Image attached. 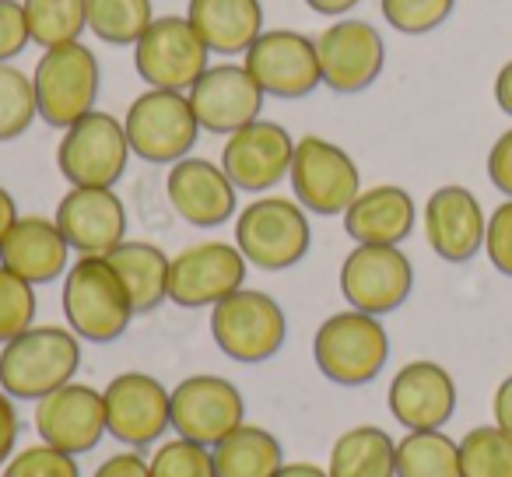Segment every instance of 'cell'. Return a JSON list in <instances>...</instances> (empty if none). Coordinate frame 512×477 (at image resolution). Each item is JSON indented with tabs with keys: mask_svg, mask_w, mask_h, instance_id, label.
<instances>
[{
	"mask_svg": "<svg viewBox=\"0 0 512 477\" xmlns=\"http://www.w3.org/2000/svg\"><path fill=\"white\" fill-rule=\"evenodd\" d=\"M106 400V435L123 449H148L172 428V400L162 379L148 372H120L102 390Z\"/></svg>",
	"mask_w": 512,
	"mask_h": 477,
	"instance_id": "cell-11",
	"label": "cell"
},
{
	"mask_svg": "<svg viewBox=\"0 0 512 477\" xmlns=\"http://www.w3.org/2000/svg\"><path fill=\"white\" fill-rule=\"evenodd\" d=\"M218 477H274L285 467V446L264 425L242 421L218 446H211Z\"/></svg>",
	"mask_w": 512,
	"mask_h": 477,
	"instance_id": "cell-28",
	"label": "cell"
},
{
	"mask_svg": "<svg viewBox=\"0 0 512 477\" xmlns=\"http://www.w3.org/2000/svg\"><path fill=\"white\" fill-rule=\"evenodd\" d=\"M67 327L88 344H113L134 323V306L120 274L106 257H78L64 274L60 292Z\"/></svg>",
	"mask_w": 512,
	"mask_h": 477,
	"instance_id": "cell-2",
	"label": "cell"
},
{
	"mask_svg": "<svg viewBox=\"0 0 512 477\" xmlns=\"http://www.w3.org/2000/svg\"><path fill=\"white\" fill-rule=\"evenodd\" d=\"M36 432L39 442L60 453L85 456L106 439V400L102 390L88 383H67L50 397L36 400Z\"/></svg>",
	"mask_w": 512,
	"mask_h": 477,
	"instance_id": "cell-19",
	"label": "cell"
},
{
	"mask_svg": "<svg viewBox=\"0 0 512 477\" xmlns=\"http://www.w3.org/2000/svg\"><path fill=\"white\" fill-rule=\"evenodd\" d=\"M53 221L78 257H109L127 243V207L109 186H71L60 197Z\"/></svg>",
	"mask_w": 512,
	"mask_h": 477,
	"instance_id": "cell-18",
	"label": "cell"
},
{
	"mask_svg": "<svg viewBox=\"0 0 512 477\" xmlns=\"http://www.w3.org/2000/svg\"><path fill=\"white\" fill-rule=\"evenodd\" d=\"M386 407L407 432H432L456 414V379L449 376L446 365L414 358L390 379Z\"/></svg>",
	"mask_w": 512,
	"mask_h": 477,
	"instance_id": "cell-23",
	"label": "cell"
},
{
	"mask_svg": "<svg viewBox=\"0 0 512 477\" xmlns=\"http://www.w3.org/2000/svg\"><path fill=\"white\" fill-rule=\"evenodd\" d=\"M130 141L123 120L113 113L92 109L64 130L57 144V169L71 186H109L123 179L130 162Z\"/></svg>",
	"mask_w": 512,
	"mask_h": 477,
	"instance_id": "cell-9",
	"label": "cell"
},
{
	"mask_svg": "<svg viewBox=\"0 0 512 477\" xmlns=\"http://www.w3.org/2000/svg\"><path fill=\"white\" fill-rule=\"evenodd\" d=\"M109 264L120 274L123 288L130 295V306L137 316L155 313L162 302H169V264L172 257H165V250H158L155 243L144 239H127L109 253Z\"/></svg>",
	"mask_w": 512,
	"mask_h": 477,
	"instance_id": "cell-27",
	"label": "cell"
},
{
	"mask_svg": "<svg viewBox=\"0 0 512 477\" xmlns=\"http://www.w3.org/2000/svg\"><path fill=\"white\" fill-rule=\"evenodd\" d=\"M211 337L225 358L239 365L271 362L288 337V316L274 295L239 288L211 309Z\"/></svg>",
	"mask_w": 512,
	"mask_h": 477,
	"instance_id": "cell-5",
	"label": "cell"
},
{
	"mask_svg": "<svg viewBox=\"0 0 512 477\" xmlns=\"http://www.w3.org/2000/svg\"><path fill=\"white\" fill-rule=\"evenodd\" d=\"M169 207L193 228H221L239 207V190L228 172L211 158L186 155L165 172Z\"/></svg>",
	"mask_w": 512,
	"mask_h": 477,
	"instance_id": "cell-21",
	"label": "cell"
},
{
	"mask_svg": "<svg viewBox=\"0 0 512 477\" xmlns=\"http://www.w3.org/2000/svg\"><path fill=\"white\" fill-rule=\"evenodd\" d=\"M484 253H488L491 267H495L498 274L512 278V200H502V204L488 214Z\"/></svg>",
	"mask_w": 512,
	"mask_h": 477,
	"instance_id": "cell-39",
	"label": "cell"
},
{
	"mask_svg": "<svg viewBox=\"0 0 512 477\" xmlns=\"http://www.w3.org/2000/svg\"><path fill=\"white\" fill-rule=\"evenodd\" d=\"M414 292V267L400 246H355L341 264L348 309L369 316L397 313Z\"/></svg>",
	"mask_w": 512,
	"mask_h": 477,
	"instance_id": "cell-15",
	"label": "cell"
},
{
	"mask_svg": "<svg viewBox=\"0 0 512 477\" xmlns=\"http://www.w3.org/2000/svg\"><path fill=\"white\" fill-rule=\"evenodd\" d=\"M0 264L25 278L29 285H50L71 267V246L53 218L22 214L0 243Z\"/></svg>",
	"mask_w": 512,
	"mask_h": 477,
	"instance_id": "cell-24",
	"label": "cell"
},
{
	"mask_svg": "<svg viewBox=\"0 0 512 477\" xmlns=\"http://www.w3.org/2000/svg\"><path fill=\"white\" fill-rule=\"evenodd\" d=\"M295 155V137L274 120H253L249 127L235 130L221 144V169L235 183V190L264 197L281 179H288Z\"/></svg>",
	"mask_w": 512,
	"mask_h": 477,
	"instance_id": "cell-17",
	"label": "cell"
},
{
	"mask_svg": "<svg viewBox=\"0 0 512 477\" xmlns=\"http://www.w3.org/2000/svg\"><path fill=\"white\" fill-rule=\"evenodd\" d=\"M292 193L309 214L334 218L351 207V200L362 193V172L358 162L320 134H306L295 141L292 169H288Z\"/></svg>",
	"mask_w": 512,
	"mask_h": 477,
	"instance_id": "cell-8",
	"label": "cell"
},
{
	"mask_svg": "<svg viewBox=\"0 0 512 477\" xmlns=\"http://www.w3.org/2000/svg\"><path fill=\"white\" fill-rule=\"evenodd\" d=\"M207 67H211V50L186 15L155 18L134 46V71L148 88L190 92Z\"/></svg>",
	"mask_w": 512,
	"mask_h": 477,
	"instance_id": "cell-10",
	"label": "cell"
},
{
	"mask_svg": "<svg viewBox=\"0 0 512 477\" xmlns=\"http://www.w3.org/2000/svg\"><path fill=\"white\" fill-rule=\"evenodd\" d=\"M463 477H512V435L498 425H477L460 439Z\"/></svg>",
	"mask_w": 512,
	"mask_h": 477,
	"instance_id": "cell-33",
	"label": "cell"
},
{
	"mask_svg": "<svg viewBox=\"0 0 512 477\" xmlns=\"http://www.w3.org/2000/svg\"><path fill=\"white\" fill-rule=\"evenodd\" d=\"M18 218H22V214H18L15 197H11V193L0 186V243H4V235L11 232V225H15Z\"/></svg>",
	"mask_w": 512,
	"mask_h": 477,
	"instance_id": "cell-47",
	"label": "cell"
},
{
	"mask_svg": "<svg viewBox=\"0 0 512 477\" xmlns=\"http://www.w3.org/2000/svg\"><path fill=\"white\" fill-rule=\"evenodd\" d=\"M341 218L355 246H400L414 232L418 207L404 186L379 183L358 193Z\"/></svg>",
	"mask_w": 512,
	"mask_h": 477,
	"instance_id": "cell-25",
	"label": "cell"
},
{
	"mask_svg": "<svg viewBox=\"0 0 512 477\" xmlns=\"http://www.w3.org/2000/svg\"><path fill=\"white\" fill-rule=\"evenodd\" d=\"M330 477H397V439L379 425H355L337 435L327 460Z\"/></svg>",
	"mask_w": 512,
	"mask_h": 477,
	"instance_id": "cell-29",
	"label": "cell"
},
{
	"mask_svg": "<svg viewBox=\"0 0 512 477\" xmlns=\"http://www.w3.org/2000/svg\"><path fill=\"white\" fill-rule=\"evenodd\" d=\"M0 477H81L78 456L60 453V449L36 442V446H25L4 463Z\"/></svg>",
	"mask_w": 512,
	"mask_h": 477,
	"instance_id": "cell-38",
	"label": "cell"
},
{
	"mask_svg": "<svg viewBox=\"0 0 512 477\" xmlns=\"http://www.w3.org/2000/svg\"><path fill=\"white\" fill-rule=\"evenodd\" d=\"M421 225H425V239L435 257L446 264H467L484 250L488 214H484L481 200L474 197V190L460 183H446L425 200Z\"/></svg>",
	"mask_w": 512,
	"mask_h": 477,
	"instance_id": "cell-22",
	"label": "cell"
},
{
	"mask_svg": "<svg viewBox=\"0 0 512 477\" xmlns=\"http://www.w3.org/2000/svg\"><path fill=\"white\" fill-rule=\"evenodd\" d=\"M313 358L334 386H369L390 362V334L379 316L344 309L316 327Z\"/></svg>",
	"mask_w": 512,
	"mask_h": 477,
	"instance_id": "cell-4",
	"label": "cell"
},
{
	"mask_svg": "<svg viewBox=\"0 0 512 477\" xmlns=\"http://www.w3.org/2000/svg\"><path fill=\"white\" fill-rule=\"evenodd\" d=\"M323 85L337 95H358L379 81L386 67V43L376 25L362 18H337L316 36Z\"/></svg>",
	"mask_w": 512,
	"mask_h": 477,
	"instance_id": "cell-16",
	"label": "cell"
},
{
	"mask_svg": "<svg viewBox=\"0 0 512 477\" xmlns=\"http://www.w3.org/2000/svg\"><path fill=\"white\" fill-rule=\"evenodd\" d=\"M39 120L36 88L32 74H25L15 64H0V144L18 141L29 134V127Z\"/></svg>",
	"mask_w": 512,
	"mask_h": 477,
	"instance_id": "cell-34",
	"label": "cell"
},
{
	"mask_svg": "<svg viewBox=\"0 0 512 477\" xmlns=\"http://www.w3.org/2000/svg\"><path fill=\"white\" fill-rule=\"evenodd\" d=\"M172 400V432L179 439L200 442V446H218L228 432L246 421V400L239 386L225 376L197 372V376L179 379L169 390Z\"/></svg>",
	"mask_w": 512,
	"mask_h": 477,
	"instance_id": "cell-14",
	"label": "cell"
},
{
	"mask_svg": "<svg viewBox=\"0 0 512 477\" xmlns=\"http://www.w3.org/2000/svg\"><path fill=\"white\" fill-rule=\"evenodd\" d=\"M36 309V285L0 264V344L15 341L18 334L36 327Z\"/></svg>",
	"mask_w": 512,
	"mask_h": 477,
	"instance_id": "cell-35",
	"label": "cell"
},
{
	"mask_svg": "<svg viewBox=\"0 0 512 477\" xmlns=\"http://www.w3.org/2000/svg\"><path fill=\"white\" fill-rule=\"evenodd\" d=\"M32 88H36L39 120L57 130H67L88 116L99 102L102 71L99 57L85 43H64L43 50L32 71Z\"/></svg>",
	"mask_w": 512,
	"mask_h": 477,
	"instance_id": "cell-6",
	"label": "cell"
},
{
	"mask_svg": "<svg viewBox=\"0 0 512 477\" xmlns=\"http://www.w3.org/2000/svg\"><path fill=\"white\" fill-rule=\"evenodd\" d=\"M32 43L43 50L64 43H78L88 32V0H22Z\"/></svg>",
	"mask_w": 512,
	"mask_h": 477,
	"instance_id": "cell-32",
	"label": "cell"
},
{
	"mask_svg": "<svg viewBox=\"0 0 512 477\" xmlns=\"http://www.w3.org/2000/svg\"><path fill=\"white\" fill-rule=\"evenodd\" d=\"M130 151L148 165H176L193 155L200 137V123L193 116L190 95L148 88L127 106L123 116Z\"/></svg>",
	"mask_w": 512,
	"mask_h": 477,
	"instance_id": "cell-7",
	"label": "cell"
},
{
	"mask_svg": "<svg viewBox=\"0 0 512 477\" xmlns=\"http://www.w3.org/2000/svg\"><path fill=\"white\" fill-rule=\"evenodd\" d=\"M495 102L505 116H512V60H505L495 78Z\"/></svg>",
	"mask_w": 512,
	"mask_h": 477,
	"instance_id": "cell-46",
	"label": "cell"
},
{
	"mask_svg": "<svg viewBox=\"0 0 512 477\" xmlns=\"http://www.w3.org/2000/svg\"><path fill=\"white\" fill-rule=\"evenodd\" d=\"M92 477H151V463L137 449H123V453L106 456L92 470Z\"/></svg>",
	"mask_w": 512,
	"mask_h": 477,
	"instance_id": "cell-42",
	"label": "cell"
},
{
	"mask_svg": "<svg viewBox=\"0 0 512 477\" xmlns=\"http://www.w3.org/2000/svg\"><path fill=\"white\" fill-rule=\"evenodd\" d=\"M81 369V337L71 327H29L0 344V390L15 400H43L74 383Z\"/></svg>",
	"mask_w": 512,
	"mask_h": 477,
	"instance_id": "cell-1",
	"label": "cell"
},
{
	"mask_svg": "<svg viewBox=\"0 0 512 477\" xmlns=\"http://www.w3.org/2000/svg\"><path fill=\"white\" fill-rule=\"evenodd\" d=\"M186 95H190V106L200 130L225 137L249 127L253 120H260V109H264L267 99L260 92V85L253 81V74L246 71V64H232V60L207 67Z\"/></svg>",
	"mask_w": 512,
	"mask_h": 477,
	"instance_id": "cell-20",
	"label": "cell"
},
{
	"mask_svg": "<svg viewBox=\"0 0 512 477\" xmlns=\"http://www.w3.org/2000/svg\"><path fill=\"white\" fill-rule=\"evenodd\" d=\"M397 477H463L460 442L442 428L407 432L397 439Z\"/></svg>",
	"mask_w": 512,
	"mask_h": 477,
	"instance_id": "cell-30",
	"label": "cell"
},
{
	"mask_svg": "<svg viewBox=\"0 0 512 477\" xmlns=\"http://www.w3.org/2000/svg\"><path fill=\"white\" fill-rule=\"evenodd\" d=\"M151 477H218L211 446L190 439H169L151 453Z\"/></svg>",
	"mask_w": 512,
	"mask_h": 477,
	"instance_id": "cell-37",
	"label": "cell"
},
{
	"mask_svg": "<svg viewBox=\"0 0 512 477\" xmlns=\"http://www.w3.org/2000/svg\"><path fill=\"white\" fill-rule=\"evenodd\" d=\"M242 64L253 74L260 92L274 99H306L323 85L316 39L295 29H264L242 53Z\"/></svg>",
	"mask_w": 512,
	"mask_h": 477,
	"instance_id": "cell-13",
	"label": "cell"
},
{
	"mask_svg": "<svg viewBox=\"0 0 512 477\" xmlns=\"http://www.w3.org/2000/svg\"><path fill=\"white\" fill-rule=\"evenodd\" d=\"M456 0H379L386 25L400 36H428L449 22Z\"/></svg>",
	"mask_w": 512,
	"mask_h": 477,
	"instance_id": "cell-36",
	"label": "cell"
},
{
	"mask_svg": "<svg viewBox=\"0 0 512 477\" xmlns=\"http://www.w3.org/2000/svg\"><path fill=\"white\" fill-rule=\"evenodd\" d=\"M274 477H330L327 467H316V463H285Z\"/></svg>",
	"mask_w": 512,
	"mask_h": 477,
	"instance_id": "cell-48",
	"label": "cell"
},
{
	"mask_svg": "<svg viewBox=\"0 0 512 477\" xmlns=\"http://www.w3.org/2000/svg\"><path fill=\"white\" fill-rule=\"evenodd\" d=\"M309 8L316 11V15H323V18H348L351 11L358 8V4H362V0H306Z\"/></svg>",
	"mask_w": 512,
	"mask_h": 477,
	"instance_id": "cell-45",
	"label": "cell"
},
{
	"mask_svg": "<svg viewBox=\"0 0 512 477\" xmlns=\"http://www.w3.org/2000/svg\"><path fill=\"white\" fill-rule=\"evenodd\" d=\"M235 246L256 271H288V267L302 264L313 246L309 211L299 200L274 197V193L249 200L235 218Z\"/></svg>",
	"mask_w": 512,
	"mask_h": 477,
	"instance_id": "cell-3",
	"label": "cell"
},
{
	"mask_svg": "<svg viewBox=\"0 0 512 477\" xmlns=\"http://www.w3.org/2000/svg\"><path fill=\"white\" fill-rule=\"evenodd\" d=\"M246 271L249 264L235 243H193L169 264V302L179 309H214L221 299L246 288Z\"/></svg>",
	"mask_w": 512,
	"mask_h": 477,
	"instance_id": "cell-12",
	"label": "cell"
},
{
	"mask_svg": "<svg viewBox=\"0 0 512 477\" xmlns=\"http://www.w3.org/2000/svg\"><path fill=\"white\" fill-rule=\"evenodd\" d=\"M186 18L207 50L218 57H242L264 32L260 0H190Z\"/></svg>",
	"mask_w": 512,
	"mask_h": 477,
	"instance_id": "cell-26",
	"label": "cell"
},
{
	"mask_svg": "<svg viewBox=\"0 0 512 477\" xmlns=\"http://www.w3.org/2000/svg\"><path fill=\"white\" fill-rule=\"evenodd\" d=\"M488 179L505 200H512V127L498 134L488 151Z\"/></svg>",
	"mask_w": 512,
	"mask_h": 477,
	"instance_id": "cell-41",
	"label": "cell"
},
{
	"mask_svg": "<svg viewBox=\"0 0 512 477\" xmlns=\"http://www.w3.org/2000/svg\"><path fill=\"white\" fill-rule=\"evenodd\" d=\"M18 435H22V418H18L15 397H8V393L0 390V467L15 456Z\"/></svg>",
	"mask_w": 512,
	"mask_h": 477,
	"instance_id": "cell-43",
	"label": "cell"
},
{
	"mask_svg": "<svg viewBox=\"0 0 512 477\" xmlns=\"http://www.w3.org/2000/svg\"><path fill=\"white\" fill-rule=\"evenodd\" d=\"M32 43L22 0H0V64H11Z\"/></svg>",
	"mask_w": 512,
	"mask_h": 477,
	"instance_id": "cell-40",
	"label": "cell"
},
{
	"mask_svg": "<svg viewBox=\"0 0 512 477\" xmlns=\"http://www.w3.org/2000/svg\"><path fill=\"white\" fill-rule=\"evenodd\" d=\"M491 414H495V425L505 428L512 435V372L495 386V397H491Z\"/></svg>",
	"mask_w": 512,
	"mask_h": 477,
	"instance_id": "cell-44",
	"label": "cell"
},
{
	"mask_svg": "<svg viewBox=\"0 0 512 477\" xmlns=\"http://www.w3.org/2000/svg\"><path fill=\"white\" fill-rule=\"evenodd\" d=\"M151 22V0H88V32L106 46H137Z\"/></svg>",
	"mask_w": 512,
	"mask_h": 477,
	"instance_id": "cell-31",
	"label": "cell"
}]
</instances>
